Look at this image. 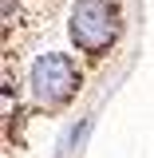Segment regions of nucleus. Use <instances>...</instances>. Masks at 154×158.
<instances>
[{
  "label": "nucleus",
  "instance_id": "f257e3e1",
  "mask_svg": "<svg viewBox=\"0 0 154 158\" xmlns=\"http://www.w3.org/2000/svg\"><path fill=\"white\" fill-rule=\"evenodd\" d=\"M71 40L87 56H107L119 40V0H79L71 12Z\"/></svg>",
  "mask_w": 154,
  "mask_h": 158
},
{
  "label": "nucleus",
  "instance_id": "f03ea898",
  "mask_svg": "<svg viewBox=\"0 0 154 158\" xmlns=\"http://www.w3.org/2000/svg\"><path fill=\"white\" fill-rule=\"evenodd\" d=\"M79 91V67L67 56H40L32 67V95L44 111H59L63 103H71Z\"/></svg>",
  "mask_w": 154,
  "mask_h": 158
}]
</instances>
